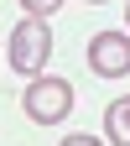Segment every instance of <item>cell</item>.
Masks as SVG:
<instances>
[{
  "instance_id": "obj_3",
  "label": "cell",
  "mask_w": 130,
  "mask_h": 146,
  "mask_svg": "<svg viewBox=\"0 0 130 146\" xmlns=\"http://www.w3.org/2000/svg\"><path fill=\"white\" fill-rule=\"evenodd\" d=\"M88 68L99 78H125L130 73V31H99L88 42Z\"/></svg>"
},
{
  "instance_id": "obj_4",
  "label": "cell",
  "mask_w": 130,
  "mask_h": 146,
  "mask_svg": "<svg viewBox=\"0 0 130 146\" xmlns=\"http://www.w3.org/2000/svg\"><path fill=\"white\" fill-rule=\"evenodd\" d=\"M104 141L109 146H130V99H115L104 110Z\"/></svg>"
},
{
  "instance_id": "obj_2",
  "label": "cell",
  "mask_w": 130,
  "mask_h": 146,
  "mask_svg": "<svg viewBox=\"0 0 130 146\" xmlns=\"http://www.w3.org/2000/svg\"><path fill=\"white\" fill-rule=\"evenodd\" d=\"M47 52H52V31L42 16H26V21L11 26V42H5V63L16 73H26V78H36V73L47 68Z\"/></svg>"
},
{
  "instance_id": "obj_6",
  "label": "cell",
  "mask_w": 130,
  "mask_h": 146,
  "mask_svg": "<svg viewBox=\"0 0 130 146\" xmlns=\"http://www.w3.org/2000/svg\"><path fill=\"white\" fill-rule=\"evenodd\" d=\"M57 146H104V141H99V136H63Z\"/></svg>"
},
{
  "instance_id": "obj_5",
  "label": "cell",
  "mask_w": 130,
  "mask_h": 146,
  "mask_svg": "<svg viewBox=\"0 0 130 146\" xmlns=\"http://www.w3.org/2000/svg\"><path fill=\"white\" fill-rule=\"evenodd\" d=\"M21 5H26V16H42V21H47V16L57 11L63 0H21Z\"/></svg>"
},
{
  "instance_id": "obj_1",
  "label": "cell",
  "mask_w": 130,
  "mask_h": 146,
  "mask_svg": "<svg viewBox=\"0 0 130 146\" xmlns=\"http://www.w3.org/2000/svg\"><path fill=\"white\" fill-rule=\"evenodd\" d=\"M21 110L36 120V125H63L73 115V84L57 78V73H36L21 94Z\"/></svg>"
},
{
  "instance_id": "obj_7",
  "label": "cell",
  "mask_w": 130,
  "mask_h": 146,
  "mask_svg": "<svg viewBox=\"0 0 130 146\" xmlns=\"http://www.w3.org/2000/svg\"><path fill=\"white\" fill-rule=\"evenodd\" d=\"M125 26H130V0H125Z\"/></svg>"
},
{
  "instance_id": "obj_8",
  "label": "cell",
  "mask_w": 130,
  "mask_h": 146,
  "mask_svg": "<svg viewBox=\"0 0 130 146\" xmlns=\"http://www.w3.org/2000/svg\"><path fill=\"white\" fill-rule=\"evenodd\" d=\"M88 5H104V0H88Z\"/></svg>"
}]
</instances>
